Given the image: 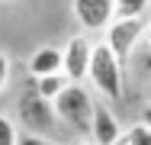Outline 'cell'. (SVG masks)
Returning <instances> with one entry per match:
<instances>
[{"label":"cell","mask_w":151,"mask_h":145,"mask_svg":"<svg viewBox=\"0 0 151 145\" xmlns=\"http://www.w3.org/2000/svg\"><path fill=\"white\" fill-rule=\"evenodd\" d=\"M90 84L106 97V100H122V58L109 49V42H93L90 58Z\"/></svg>","instance_id":"cell-1"},{"label":"cell","mask_w":151,"mask_h":145,"mask_svg":"<svg viewBox=\"0 0 151 145\" xmlns=\"http://www.w3.org/2000/svg\"><path fill=\"white\" fill-rule=\"evenodd\" d=\"M93 110H96V103H93L90 90H84L81 81H71L55 97V113H58V119L68 123L71 129H77V132H87V136H90V126H93Z\"/></svg>","instance_id":"cell-2"},{"label":"cell","mask_w":151,"mask_h":145,"mask_svg":"<svg viewBox=\"0 0 151 145\" xmlns=\"http://www.w3.org/2000/svg\"><path fill=\"white\" fill-rule=\"evenodd\" d=\"M145 32H148V29H145V16H135V20H113V23L106 26V42H109V49L125 61V58L142 45Z\"/></svg>","instance_id":"cell-3"},{"label":"cell","mask_w":151,"mask_h":145,"mask_svg":"<svg viewBox=\"0 0 151 145\" xmlns=\"http://www.w3.org/2000/svg\"><path fill=\"white\" fill-rule=\"evenodd\" d=\"M19 119L29 126L32 132H48V129L55 126V119H58V113H55V100L42 97V94L32 87L29 94L19 100Z\"/></svg>","instance_id":"cell-4"},{"label":"cell","mask_w":151,"mask_h":145,"mask_svg":"<svg viewBox=\"0 0 151 145\" xmlns=\"http://www.w3.org/2000/svg\"><path fill=\"white\" fill-rule=\"evenodd\" d=\"M74 16L87 32H103L116 20V0H74Z\"/></svg>","instance_id":"cell-5"},{"label":"cell","mask_w":151,"mask_h":145,"mask_svg":"<svg viewBox=\"0 0 151 145\" xmlns=\"http://www.w3.org/2000/svg\"><path fill=\"white\" fill-rule=\"evenodd\" d=\"M90 58H93V42L84 36H74L64 45V74L71 81H84L90 74Z\"/></svg>","instance_id":"cell-6"},{"label":"cell","mask_w":151,"mask_h":145,"mask_svg":"<svg viewBox=\"0 0 151 145\" xmlns=\"http://www.w3.org/2000/svg\"><path fill=\"white\" fill-rule=\"evenodd\" d=\"M119 136H122L119 119L109 113V107H100V103H96V110H93V126H90V142L93 145H113Z\"/></svg>","instance_id":"cell-7"},{"label":"cell","mask_w":151,"mask_h":145,"mask_svg":"<svg viewBox=\"0 0 151 145\" xmlns=\"http://www.w3.org/2000/svg\"><path fill=\"white\" fill-rule=\"evenodd\" d=\"M55 71H64V49H39L35 55L29 58V74L32 78H42V74H55Z\"/></svg>","instance_id":"cell-8"},{"label":"cell","mask_w":151,"mask_h":145,"mask_svg":"<svg viewBox=\"0 0 151 145\" xmlns=\"http://www.w3.org/2000/svg\"><path fill=\"white\" fill-rule=\"evenodd\" d=\"M68 84H71V78H68L64 71H55V74H42V78H35V90H39L42 97H48V100H55Z\"/></svg>","instance_id":"cell-9"},{"label":"cell","mask_w":151,"mask_h":145,"mask_svg":"<svg viewBox=\"0 0 151 145\" xmlns=\"http://www.w3.org/2000/svg\"><path fill=\"white\" fill-rule=\"evenodd\" d=\"M151 0H116V20H135V16H148Z\"/></svg>","instance_id":"cell-10"},{"label":"cell","mask_w":151,"mask_h":145,"mask_svg":"<svg viewBox=\"0 0 151 145\" xmlns=\"http://www.w3.org/2000/svg\"><path fill=\"white\" fill-rule=\"evenodd\" d=\"M125 132H129V142L132 145H151V126L142 123V119H138L132 129H125Z\"/></svg>","instance_id":"cell-11"},{"label":"cell","mask_w":151,"mask_h":145,"mask_svg":"<svg viewBox=\"0 0 151 145\" xmlns=\"http://www.w3.org/2000/svg\"><path fill=\"white\" fill-rule=\"evenodd\" d=\"M0 145H19V139H16V126H13L3 113H0Z\"/></svg>","instance_id":"cell-12"},{"label":"cell","mask_w":151,"mask_h":145,"mask_svg":"<svg viewBox=\"0 0 151 145\" xmlns=\"http://www.w3.org/2000/svg\"><path fill=\"white\" fill-rule=\"evenodd\" d=\"M19 145H61V142H52V139H45V136H39V132H29V136H23Z\"/></svg>","instance_id":"cell-13"},{"label":"cell","mask_w":151,"mask_h":145,"mask_svg":"<svg viewBox=\"0 0 151 145\" xmlns=\"http://www.w3.org/2000/svg\"><path fill=\"white\" fill-rule=\"evenodd\" d=\"M6 81H10V61H6V55L0 52V94H3Z\"/></svg>","instance_id":"cell-14"},{"label":"cell","mask_w":151,"mask_h":145,"mask_svg":"<svg viewBox=\"0 0 151 145\" xmlns=\"http://www.w3.org/2000/svg\"><path fill=\"white\" fill-rule=\"evenodd\" d=\"M142 71L151 78V49H145V45H142Z\"/></svg>","instance_id":"cell-15"},{"label":"cell","mask_w":151,"mask_h":145,"mask_svg":"<svg viewBox=\"0 0 151 145\" xmlns=\"http://www.w3.org/2000/svg\"><path fill=\"white\" fill-rule=\"evenodd\" d=\"M142 123H148V126H151V103L142 107Z\"/></svg>","instance_id":"cell-16"},{"label":"cell","mask_w":151,"mask_h":145,"mask_svg":"<svg viewBox=\"0 0 151 145\" xmlns=\"http://www.w3.org/2000/svg\"><path fill=\"white\" fill-rule=\"evenodd\" d=\"M113 145H132V142H129V132H122V136H119V139H116Z\"/></svg>","instance_id":"cell-17"},{"label":"cell","mask_w":151,"mask_h":145,"mask_svg":"<svg viewBox=\"0 0 151 145\" xmlns=\"http://www.w3.org/2000/svg\"><path fill=\"white\" fill-rule=\"evenodd\" d=\"M0 3H13V0H0Z\"/></svg>","instance_id":"cell-18"},{"label":"cell","mask_w":151,"mask_h":145,"mask_svg":"<svg viewBox=\"0 0 151 145\" xmlns=\"http://www.w3.org/2000/svg\"><path fill=\"white\" fill-rule=\"evenodd\" d=\"M87 145H93V142H87Z\"/></svg>","instance_id":"cell-19"}]
</instances>
